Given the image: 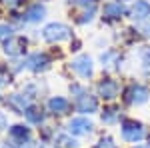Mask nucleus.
I'll return each mask as SVG.
<instances>
[{"label": "nucleus", "mask_w": 150, "mask_h": 148, "mask_svg": "<svg viewBox=\"0 0 150 148\" xmlns=\"http://www.w3.org/2000/svg\"><path fill=\"white\" fill-rule=\"evenodd\" d=\"M70 92H72V96H74L72 106H74L78 112L92 114V112L98 110V100H96L84 86H80V84H72V86H70Z\"/></svg>", "instance_id": "obj_1"}, {"label": "nucleus", "mask_w": 150, "mask_h": 148, "mask_svg": "<svg viewBox=\"0 0 150 148\" xmlns=\"http://www.w3.org/2000/svg\"><path fill=\"white\" fill-rule=\"evenodd\" d=\"M120 134H122V140L124 142H130V144H136L142 138L146 136V128L140 120H134V118H126L122 120L120 124Z\"/></svg>", "instance_id": "obj_2"}, {"label": "nucleus", "mask_w": 150, "mask_h": 148, "mask_svg": "<svg viewBox=\"0 0 150 148\" xmlns=\"http://www.w3.org/2000/svg\"><path fill=\"white\" fill-rule=\"evenodd\" d=\"M70 36H72L70 26H66V24H62V22H50L42 30V38L46 42H50V44H58L62 40H68Z\"/></svg>", "instance_id": "obj_3"}, {"label": "nucleus", "mask_w": 150, "mask_h": 148, "mask_svg": "<svg viewBox=\"0 0 150 148\" xmlns=\"http://www.w3.org/2000/svg\"><path fill=\"white\" fill-rule=\"evenodd\" d=\"M124 102L128 106H140V104H144L148 100V90L138 84V82H130L126 88H124Z\"/></svg>", "instance_id": "obj_4"}, {"label": "nucleus", "mask_w": 150, "mask_h": 148, "mask_svg": "<svg viewBox=\"0 0 150 148\" xmlns=\"http://www.w3.org/2000/svg\"><path fill=\"white\" fill-rule=\"evenodd\" d=\"M72 8H80L76 14V22L78 24H88L92 20L94 12H96V0H70Z\"/></svg>", "instance_id": "obj_5"}, {"label": "nucleus", "mask_w": 150, "mask_h": 148, "mask_svg": "<svg viewBox=\"0 0 150 148\" xmlns=\"http://www.w3.org/2000/svg\"><path fill=\"white\" fill-rule=\"evenodd\" d=\"M70 68L74 70V74H78L80 78H90L92 72H94L92 58L86 56V54H80V56H76L72 62H70Z\"/></svg>", "instance_id": "obj_6"}, {"label": "nucleus", "mask_w": 150, "mask_h": 148, "mask_svg": "<svg viewBox=\"0 0 150 148\" xmlns=\"http://www.w3.org/2000/svg\"><path fill=\"white\" fill-rule=\"evenodd\" d=\"M50 64H52V60H50V56L46 52H34L24 62V66L28 70H32V72H44V70L50 68Z\"/></svg>", "instance_id": "obj_7"}, {"label": "nucleus", "mask_w": 150, "mask_h": 148, "mask_svg": "<svg viewBox=\"0 0 150 148\" xmlns=\"http://www.w3.org/2000/svg\"><path fill=\"white\" fill-rule=\"evenodd\" d=\"M124 4H122V0H110V2H106L102 8V18L106 22H118L122 16H124Z\"/></svg>", "instance_id": "obj_8"}, {"label": "nucleus", "mask_w": 150, "mask_h": 148, "mask_svg": "<svg viewBox=\"0 0 150 148\" xmlns=\"http://www.w3.org/2000/svg\"><path fill=\"white\" fill-rule=\"evenodd\" d=\"M10 142L14 144V146H28L30 144V138H32V134H30V128L24 124H14L10 126Z\"/></svg>", "instance_id": "obj_9"}, {"label": "nucleus", "mask_w": 150, "mask_h": 148, "mask_svg": "<svg viewBox=\"0 0 150 148\" xmlns=\"http://www.w3.org/2000/svg\"><path fill=\"white\" fill-rule=\"evenodd\" d=\"M6 106L10 108L12 112L24 114L28 108H30V96H28V94H20V92L8 94V98H6Z\"/></svg>", "instance_id": "obj_10"}, {"label": "nucleus", "mask_w": 150, "mask_h": 148, "mask_svg": "<svg viewBox=\"0 0 150 148\" xmlns=\"http://www.w3.org/2000/svg\"><path fill=\"white\" fill-rule=\"evenodd\" d=\"M92 130H94V124L84 116L72 118L68 122V132L74 134V136H88V134H92Z\"/></svg>", "instance_id": "obj_11"}, {"label": "nucleus", "mask_w": 150, "mask_h": 148, "mask_svg": "<svg viewBox=\"0 0 150 148\" xmlns=\"http://www.w3.org/2000/svg\"><path fill=\"white\" fill-rule=\"evenodd\" d=\"M26 44H28V40L24 36H10L4 42V52L8 56H22L26 52Z\"/></svg>", "instance_id": "obj_12"}, {"label": "nucleus", "mask_w": 150, "mask_h": 148, "mask_svg": "<svg viewBox=\"0 0 150 148\" xmlns=\"http://www.w3.org/2000/svg\"><path fill=\"white\" fill-rule=\"evenodd\" d=\"M130 18L136 22H144L150 18V0H134V4L130 6Z\"/></svg>", "instance_id": "obj_13"}, {"label": "nucleus", "mask_w": 150, "mask_h": 148, "mask_svg": "<svg viewBox=\"0 0 150 148\" xmlns=\"http://www.w3.org/2000/svg\"><path fill=\"white\" fill-rule=\"evenodd\" d=\"M96 90H98V96H102L104 100H114L118 96V82L112 78H102L98 84H96Z\"/></svg>", "instance_id": "obj_14"}, {"label": "nucleus", "mask_w": 150, "mask_h": 148, "mask_svg": "<svg viewBox=\"0 0 150 148\" xmlns=\"http://www.w3.org/2000/svg\"><path fill=\"white\" fill-rule=\"evenodd\" d=\"M100 62H102V68L106 70H118L122 62V54L118 50H106L100 54Z\"/></svg>", "instance_id": "obj_15"}, {"label": "nucleus", "mask_w": 150, "mask_h": 148, "mask_svg": "<svg viewBox=\"0 0 150 148\" xmlns=\"http://www.w3.org/2000/svg\"><path fill=\"white\" fill-rule=\"evenodd\" d=\"M44 16H46L44 4L34 2V4H30L26 8V12H24V22H40V20H44Z\"/></svg>", "instance_id": "obj_16"}, {"label": "nucleus", "mask_w": 150, "mask_h": 148, "mask_svg": "<svg viewBox=\"0 0 150 148\" xmlns=\"http://www.w3.org/2000/svg\"><path fill=\"white\" fill-rule=\"evenodd\" d=\"M48 110H50L52 114H58V116L68 114L70 102L66 100V98H62V96H52V98L48 100Z\"/></svg>", "instance_id": "obj_17"}, {"label": "nucleus", "mask_w": 150, "mask_h": 148, "mask_svg": "<svg viewBox=\"0 0 150 148\" xmlns=\"http://www.w3.org/2000/svg\"><path fill=\"white\" fill-rule=\"evenodd\" d=\"M24 116H26V120H28L30 124H42L44 118H46V114H44V110H42L40 106H30V108L24 112Z\"/></svg>", "instance_id": "obj_18"}, {"label": "nucleus", "mask_w": 150, "mask_h": 148, "mask_svg": "<svg viewBox=\"0 0 150 148\" xmlns=\"http://www.w3.org/2000/svg\"><path fill=\"white\" fill-rule=\"evenodd\" d=\"M120 118V108L118 106H108L102 110V122L104 124H114Z\"/></svg>", "instance_id": "obj_19"}, {"label": "nucleus", "mask_w": 150, "mask_h": 148, "mask_svg": "<svg viewBox=\"0 0 150 148\" xmlns=\"http://www.w3.org/2000/svg\"><path fill=\"white\" fill-rule=\"evenodd\" d=\"M76 140L74 138H70L68 134H60L58 136V140H54V146L56 148H76Z\"/></svg>", "instance_id": "obj_20"}, {"label": "nucleus", "mask_w": 150, "mask_h": 148, "mask_svg": "<svg viewBox=\"0 0 150 148\" xmlns=\"http://www.w3.org/2000/svg\"><path fill=\"white\" fill-rule=\"evenodd\" d=\"M92 148H118V146L114 144V140H112V138L104 136V138H100V140H98Z\"/></svg>", "instance_id": "obj_21"}, {"label": "nucleus", "mask_w": 150, "mask_h": 148, "mask_svg": "<svg viewBox=\"0 0 150 148\" xmlns=\"http://www.w3.org/2000/svg\"><path fill=\"white\" fill-rule=\"evenodd\" d=\"M12 36V26L10 24H0V42H6Z\"/></svg>", "instance_id": "obj_22"}, {"label": "nucleus", "mask_w": 150, "mask_h": 148, "mask_svg": "<svg viewBox=\"0 0 150 148\" xmlns=\"http://www.w3.org/2000/svg\"><path fill=\"white\" fill-rule=\"evenodd\" d=\"M140 62L150 68V46H144V48L140 50Z\"/></svg>", "instance_id": "obj_23"}, {"label": "nucleus", "mask_w": 150, "mask_h": 148, "mask_svg": "<svg viewBox=\"0 0 150 148\" xmlns=\"http://www.w3.org/2000/svg\"><path fill=\"white\" fill-rule=\"evenodd\" d=\"M10 74H8V70H6V66H2V64H0V86H2V84H6V82H10Z\"/></svg>", "instance_id": "obj_24"}, {"label": "nucleus", "mask_w": 150, "mask_h": 148, "mask_svg": "<svg viewBox=\"0 0 150 148\" xmlns=\"http://www.w3.org/2000/svg\"><path fill=\"white\" fill-rule=\"evenodd\" d=\"M22 2H24V0H4V4H6L8 8H18Z\"/></svg>", "instance_id": "obj_25"}, {"label": "nucleus", "mask_w": 150, "mask_h": 148, "mask_svg": "<svg viewBox=\"0 0 150 148\" xmlns=\"http://www.w3.org/2000/svg\"><path fill=\"white\" fill-rule=\"evenodd\" d=\"M2 128H6V116L0 112V130H2Z\"/></svg>", "instance_id": "obj_26"}, {"label": "nucleus", "mask_w": 150, "mask_h": 148, "mask_svg": "<svg viewBox=\"0 0 150 148\" xmlns=\"http://www.w3.org/2000/svg\"><path fill=\"white\" fill-rule=\"evenodd\" d=\"M134 148H150V144L146 146V144H140V146H134Z\"/></svg>", "instance_id": "obj_27"}, {"label": "nucleus", "mask_w": 150, "mask_h": 148, "mask_svg": "<svg viewBox=\"0 0 150 148\" xmlns=\"http://www.w3.org/2000/svg\"><path fill=\"white\" fill-rule=\"evenodd\" d=\"M148 142H150V136H148Z\"/></svg>", "instance_id": "obj_28"}]
</instances>
